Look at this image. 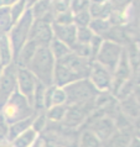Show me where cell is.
Masks as SVG:
<instances>
[{"label":"cell","mask_w":140,"mask_h":147,"mask_svg":"<svg viewBox=\"0 0 140 147\" xmlns=\"http://www.w3.org/2000/svg\"><path fill=\"white\" fill-rule=\"evenodd\" d=\"M0 147H13V146H11V144H9V142H1Z\"/></svg>","instance_id":"39"},{"label":"cell","mask_w":140,"mask_h":147,"mask_svg":"<svg viewBox=\"0 0 140 147\" xmlns=\"http://www.w3.org/2000/svg\"><path fill=\"white\" fill-rule=\"evenodd\" d=\"M46 88H47L46 85L37 80L36 88H35V93H34V101H32V107H34L35 111H43L45 110L43 99H45V92H46Z\"/></svg>","instance_id":"22"},{"label":"cell","mask_w":140,"mask_h":147,"mask_svg":"<svg viewBox=\"0 0 140 147\" xmlns=\"http://www.w3.org/2000/svg\"><path fill=\"white\" fill-rule=\"evenodd\" d=\"M36 83H37V79L35 78L34 74L27 68L18 67V87H16V89L26 98L31 105L32 101H34Z\"/></svg>","instance_id":"11"},{"label":"cell","mask_w":140,"mask_h":147,"mask_svg":"<svg viewBox=\"0 0 140 147\" xmlns=\"http://www.w3.org/2000/svg\"><path fill=\"white\" fill-rule=\"evenodd\" d=\"M30 9H31L32 16H34V20L35 19H42L46 15L53 13L52 4H51L50 0H40L39 3L34 4Z\"/></svg>","instance_id":"21"},{"label":"cell","mask_w":140,"mask_h":147,"mask_svg":"<svg viewBox=\"0 0 140 147\" xmlns=\"http://www.w3.org/2000/svg\"><path fill=\"white\" fill-rule=\"evenodd\" d=\"M0 62L4 67L13 62V48L7 34H0Z\"/></svg>","instance_id":"18"},{"label":"cell","mask_w":140,"mask_h":147,"mask_svg":"<svg viewBox=\"0 0 140 147\" xmlns=\"http://www.w3.org/2000/svg\"><path fill=\"white\" fill-rule=\"evenodd\" d=\"M62 88L66 93V105L87 103L98 94L96 87L88 78L75 80Z\"/></svg>","instance_id":"4"},{"label":"cell","mask_w":140,"mask_h":147,"mask_svg":"<svg viewBox=\"0 0 140 147\" xmlns=\"http://www.w3.org/2000/svg\"><path fill=\"white\" fill-rule=\"evenodd\" d=\"M14 22L10 15L9 7H0V34H9Z\"/></svg>","instance_id":"26"},{"label":"cell","mask_w":140,"mask_h":147,"mask_svg":"<svg viewBox=\"0 0 140 147\" xmlns=\"http://www.w3.org/2000/svg\"><path fill=\"white\" fill-rule=\"evenodd\" d=\"M37 45L34 41L29 40L27 42L21 47V50L19 51L18 56L15 57L14 63L18 66L19 68H27V66L30 64L32 57H34L36 50H37Z\"/></svg>","instance_id":"14"},{"label":"cell","mask_w":140,"mask_h":147,"mask_svg":"<svg viewBox=\"0 0 140 147\" xmlns=\"http://www.w3.org/2000/svg\"><path fill=\"white\" fill-rule=\"evenodd\" d=\"M56 59L51 53L48 46H40L36 50L27 69L34 77L46 87L53 85V72H55Z\"/></svg>","instance_id":"1"},{"label":"cell","mask_w":140,"mask_h":147,"mask_svg":"<svg viewBox=\"0 0 140 147\" xmlns=\"http://www.w3.org/2000/svg\"><path fill=\"white\" fill-rule=\"evenodd\" d=\"M25 1H26V6H27V7H31L32 5H34V4L39 3L40 0H25Z\"/></svg>","instance_id":"38"},{"label":"cell","mask_w":140,"mask_h":147,"mask_svg":"<svg viewBox=\"0 0 140 147\" xmlns=\"http://www.w3.org/2000/svg\"><path fill=\"white\" fill-rule=\"evenodd\" d=\"M52 32L53 38L61 41L68 47L76 43V35H77V26L75 24H69V25H61L53 21L52 22Z\"/></svg>","instance_id":"12"},{"label":"cell","mask_w":140,"mask_h":147,"mask_svg":"<svg viewBox=\"0 0 140 147\" xmlns=\"http://www.w3.org/2000/svg\"><path fill=\"white\" fill-rule=\"evenodd\" d=\"M77 147H102L103 142L89 129H82L77 140Z\"/></svg>","instance_id":"16"},{"label":"cell","mask_w":140,"mask_h":147,"mask_svg":"<svg viewBox=\"0 0 140 147\" xmlns=\"http://www.w3.org/2000/svg\"><path fill=\"white\" fill-rule=\"evenodd\" d=\"M89 5V0H69V10L72 14H76L81 10L87 9Z\"/></svg>","instance_id":"34"},{"label":"cell","mask_w":140,"mask_h":147,"mask_svg":"<svg viewBox=\"0 0 140 147\" xmlns=\"http://www.w3.org/2000/svg\"><path fill=\"white\" fill-rule=\"evenodd\" d=\"M96 109L94 107V98L87 103L76 104V105H67V111L65 114L63 120L61 121V125L65 126L68 130H75L82 127L86 119L89 116V114Z\"/></svg>","instance_id":"5"},{"label":"cell","mask_w":140,"mask_h":147,"mask_svg":"<svg viewBox=\"0 0 140 147\" xmlns=\"http://www.w3.org/2000/svg\"><path fill=\"white\" fill-rule=\"evenodd\" d=\"M108 1L114 10H124L129 5H131L133 0H108Z\"/></svg>","instance_id":"36"},{"label":"cell","mask_w":140,"mask_h":147,"mask_svg":"<svg viewBox=\"0 0 140 147\" xmlns=\"http://www.w3.org/2000/svg\"><path fill=\"white\" fill-rule=\"evenodd\" d=\"M67 111V105L66 104H58V105H52L51 108L46 110V116L48 121L53 122H61L65 117V114Z\"/></svg>","instance_id":"24"},{"label":"cell","mask_w":140,"mask_h":147,"mask_svg":"<svg viewBox=\"0 0 140 147\" xmlns=\"http://www.w3.org/2000/svg\"><path fill=\"white\" fill-rule=\"evenodd\" d=\"M0 113L3 114L4 119L10 125L19 120L30 117L36 111L34 107L29 103V100L16 89L6 100V103L3 105V108L0 109Z\"/></svg>","instance_id":"2"},{"label":"cell","mask_w":140,"mask_h":147,"mask_svg":"<svg viewBox=\"0 0 140 147\" xmlns=\"http://www.w3.org/2000/svg\"><path fill=\"white\" fill-rule=\"evenodd\" d=\"M48 48H50L51 53L53 55V57H55V59H61L63 58L65 56H67L69 52H71V48H69L67 45H65L63 42H61V41L53 38L51 41L50 46H48Z\"/></svg>","instance_id":"25"},{"label":"cell","mask_w":140,"mask_h":147,"mask_svg":"<svg viewBox=\"0 0 140 147\" xmlns=\"http://www.w3.org/2000/svg\"><path fill=\"white\" fill-rule=\"evenodd\" d=\"M131 137L133 136H130V135L115 131L108 140L103 142L102 147H128L130 144Z\"/></svg>","instance_id":"20"},{"label":"cell","mask_w":140,"mask_h":147,"mask_svg":"<svg viewBox=\"0 0 140 147\" xmlns=\"http://www.w3.org/2000/svg\"><path fill=\"white\" fill-rule=\"evenodd\" d=\"M88 79L96 87L98 92H110L113 82V73L109 72L96 61H92L89 68Z\"/></svg>","instance_id":"10"},{"label":"cell","mask_w":140,"mask_h":147,"mask_svg":"<svg viewBox=\"0 0 140 147\" xmlns=\"http://www.w3.org/2000/svg\"><path fill=\"white\" fill-rule=\"evenodd\" d=\"M119 110L123 113L126 117L137 121L139 120V95L137 93H131L126 98L118 101Z\"/></svg>","instance_id":"13"},{"label":"cell","mask_w":140,"mask_h":147,"mask_svg":"<svg viewBox=\"0 0 140 147\" xmlns=\"http://www.w3.org/2000/svg\"><path fill=\"white\" fill-rule=\"evenodd\" d=\"M47 121L48 120H47V116H46V110H43V111H36L31 127L34 129L37 134H40V132H42L43 130L46 129Z\"/></svg>","instance_id":"27"},{"label":"cell","mask_w":140,"mask_h":147,"mask_svg":"<svg viewBox=\"0 0 140 147\" xmlns=\"http://www.w3.org/2000/svg\"><path fill=\"white\" fill-rule=\"evenodd\" d=\"M35 114H34V115H31L30 117H26V119L19 120V121L14 122V124H10L9 125V130H7V137H6V140L9 141V142H11L15 137H18L20 134H22L24 131H26L27 129H30L31 125H32V121H34Z\"/></svg>","instance_id":"15"},{"label":"cell","mask_w":140,"mask_h":147,"mask_svg":"<svg viewBox=\"0 0 140 147\" xmlns=\"http://www.w3.org/2000/svg\"><path fill=\"white\" fill-rule=\"evenodd\" d=\"M26 9H27V6H26L25 0H18L15 4H13V5L9 7L11 19H13V22L18 21V20L22 16V14L26 11Z\"/></svg>","instance_id":"28"},{"label":"cell","mask_w":140,"mask_h":147,"mask_svg":"<svg viewBox=\"0 0 140 147\" xmlns=\"http://www.w3.org/2000/svg\"><path fill=\"white\" fill-rule=\"evenodd\" d=\"M37 135L39 134L34 129L30 127L22 134H20L18 137H15L10 144L13 147H31L34 142L37 140Z\"/></svg>","instance_id":"19"},{"label":"cell","mask_w":140,"mask_h":147,"mask_svg":"<svg viewBox=\"0 0 140 147\" xmlns=\"http://www.w3.org/2000/svg\"><path fill=\"white\" fill-rule=\"evenodd\" d=\"M32 22H34V16H32L31 9L27 7L21 18L16 22H14L11 30L7 34L11 48H13V62H14L15 57L18 56L19 51L21 50V47L29 41V34H30Z\"/></svg>","instance_id":"3"},{"label":"cell","mask_w":140,"mask_h":147,"mask_svg":"<svg viewBox=\"0 0 140 147\" xmlns=\"http://www.w3.org/2000/svg\"><path fill=\"white\" fill-rule=\"evenodd\" d=\"M93 35L94 34L88 26H77V35H76L77 41L76 42L89 43V41H90V38L93 37Z\"/></svg>","instance_id":"30"},{"label":"cell","mask_w":140,"mask_h":147,"mask_svg":"<svg viewBox=\"0 0 140 147\" xmlns=\"http://www.w3.org/2000/svg\"><path fill=\"white\" fill-rule=\"evenodd\" d=\"M55 19L53 13L46 15L42 19H35L30 28L29 40L34 41L37 46H50L53 40L52 32V22Z\"/></svg>","instance_id":"7"},{"label":"cell","mask_w":140,"mask_h":147,"mask_svg":"<svg viewBox=\"0 0 140 147\" xmlns=\"http://www.w3.org/2000/svg\"><path fill=\"white\" fill-rule=\"evenodd\" d=\"M110 26H112V24L109 22L108 19H92L88 25L93 34L101 36V37H103L107 34V31L110 28Z\"/></svg>","instance_id":"23"},{"label":"cell","mask_w":140,"mask_h":147,"mask_svg":"<svg viewBox=\"0 0 140 147\" xmlns=\"http://www.w3.org/2000/svg\"><path fill=\"white\" fill-rule=\"evenodd\" d=\"M18 87V66L11 62L3 68L0 77V109L6 103Z\"/></svg>","instance_id":"8"},{"label":"cell","mask_w":140,"mask_h":147,"mask_svg":"<svg viewBox=\"0 0 140 147\" xmlns=\"http://www.w3.org/2000/svg\"><path fill=\"white\" fill-rule=\"evenodd\" d=\"M7 130H9V124H7L6 120L4 119L3 114L0 113V144H1L4 140H6V137H7Z\"/></svg>","instance_id":"35"},{"label":"cell","mask_w":140,"mask_h":147,"mask_svg":"<svg viewBox=\"0 0 140 147\" xmlns=\"http://www.w3.org/2000/svg\"><path fill=\"white\" fill-rule=\"evenodd\" d=\"M3 68H4V66L1 64V62H0V77H1V73H3Z\"/></svg>","instance_id":"40"},{"label":"cell","mask_w":140,"mask_h":147,"mask_svg":"<svg viewBox=\"0 0 140 147\" xmlns=\"http://www.w3.org/2000/svg\"><path fill=\"white\" fill-rule=\"evenodd\" d=\"M103 42V37H101V36L98 35H93V37L90 38L89 41V51H90V61H94V58H96V55L98 50H99L101 45Z\"/></svg>","instance_id":"33"},{"label":"cell","mask_w":140,"mask_h":147,"mask_svg":"<svg viewBox=\"0 0 140 147\" xmlns=\"http://www.w3.org/2000/svg\"><path fill=\"white\" fill-rule=\"evenodd\" d=\"M58 104H66V93L62 87H56L55 85L51 95V107L52 105H58Z\"/></svg>","instance_id":"31"},{"label":"cell","mask_w":140,"mask_h":147,"mask_svg":"<svg viewBox=\"0 0 140 147\" xmlns=\"http://www.w3.org/2000/svg\"><path fill=\"white\" fill-rule=\"evenodd\" d=\"M88 11L90 16H92V19H108L110 13L113 11V7L108 0L104 3H99V4L89 3Z\"/></svg>","instance_id":"17"},{"label":"cell","mask_w":140,"mask_h":147,"mask_svg":"<svg viewBox=\"0 0 140 147\" xmlns=\"http://www.w3.org/2000/svg\"><path fill=\"white\" fill-rule=\"evenodd\" d=\"M123 51H124V46L109 40H103L94 61L113 73L120 61Z\"/></svg>","instance_id":"6"},{"label":"cell","mask_w":140,"mask_h":147,"mask_svg":"<svg viewBox=\"0 0 140 147\" xmlns=\"http://www.w3.org/2000/svg\"><path fill=\"white\" fill-rule=\"evenodd\" d=\"M57 62H60L62 66L67 68L68 71L72 73V76L76 78V80L88 78L90 63H92V61H89L88 58L80 57V56L75 55L73 52H69L63 58L57 59Z\"/></svg>","instance_id":"9"},{"label":"cell","mask_w":140,"mask_h":147,"mask_svg":"<svg viewBox=\"0 0 140 147\" xmlns=\"http://www.w3.org/2000/svg\"><path fill=\"white\" fill-rule=\"evenodd\" d=\"M90 20H92V16H90L88 11V7L73 14V24L76 26H88Z\"/></svg>","instance_id":"29"},{"label":"cell","mask_w":140,"mask_h":147,"mask_svg":"<svg viewBox=\"0 0 140 147\" xmlns=\"http://www.w3.org/2000/svg\"><path fill=\"white\" fill-rule=\"evenodd\" d=\"M53 21L57 24H61V25H69V24H73V14L71 10H66L62 13H57L55 15V19Z\"/></svg>","instance_id":"32"},{"label":"cell","mask_w":140,"mask_h":147,"mask_svg":"<svg viewBox=\"0 0 140 147\" xmlns=\"http://www.w3.org/2000/svg\"><path fill=\"white\" fill-rule=\"evenodd\" d=\"M18 0H0V7L5 6V7H10L13 4H15Z\"/></svg>","instance_id":"37"}]
</instances>
